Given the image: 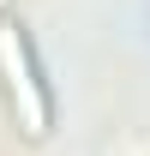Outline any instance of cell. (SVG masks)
<instances>
[{
	"instance_id": "6da1fadb",
	"label": "cell",
	"mask_w": 150,
	"mask_h": 156,
	"mask_svg": "<svg viewBox=\"0 0 150 156\" xmlns=\"http://www.w3.org/2000/svg\"><path fill=\"white\" fill-rule=\"evenodd\" d=\"M0 90L12 102V120L24 126V138H42L54 126V102H48V84L36 72V54H30V36L18 24H0Z\"/></svg>"
}]
</instances>
